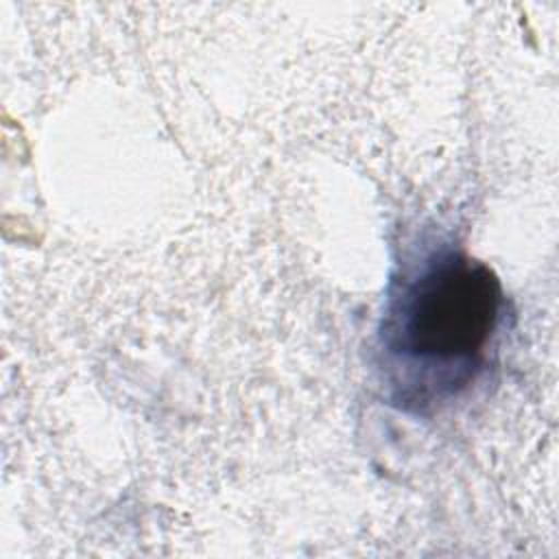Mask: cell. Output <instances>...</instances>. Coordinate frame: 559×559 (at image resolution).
Returning <instances> with one entry per match:
<instances>
[{
    "label": "cell",
    "instance_id": "1",
    "mask_svg": "<svg viewBox=\"0 0 559 559\" xmlns=\"http://www.w3.org/2000/svg\"><path fill=\"white\" fill-rule=\"evenodd\" d=\"M500 312L496 273L456 249L435 251L393 280L378 332L393 402L424 413L456 397L483 367Z\"/></svg>",
    "mask_w": 559,
    "mask_h": 559
}]
</instances>
